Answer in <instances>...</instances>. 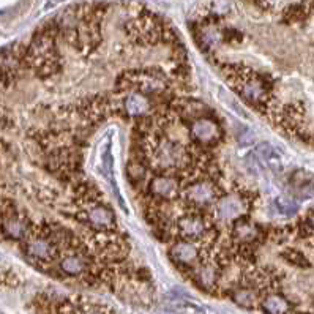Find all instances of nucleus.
Instances as JSON below:
<instances>
[{
    "label": "nucleus",
    "instance_id": "f257e3e1",
    "mask_svg": "<svg viewBox=\"0 0 314 314\" xmlns=\"http://www.w3.org/2000/svg\"><path fill=\"white\" fill-rule=\"evenodd\" d=\"M186 157L185 149L177 144V142H172L169 139H161L154 154V159L159 169H170V167H177L183 163V159Z\"/></svg>",
    "mask_w": 314,
    "mask_h": 314
},
{
    "label": "nucleus",
    "instance_id": "f03ea898",
    "mask_svg": "<svg viewBox=\"0 0 314 314\" xmlns=\"http://www.w3.org/2000/svg\"><path fill=\"white\" fill-rule=\"evenodd\" d=\"M0 234L10 240H24L29 236V223L14 210H8L0 217Z\"/></svg>",
    "mask_w": 314,
    "mask_h": 314
},
{
    "label": "nucleus",
    "instance_id": "7ed1b4c3",
    "mask_svg": "<svg viewBox=\"0 0 314 314\" xmlns=\"http://www.w3.org/2000/svg\"><path fill=\"white\" fill-rule=\"evenodd\" d=\"M215 213L221 223H236L245 213V201L240 196H224L220 197L215 205Z\"/></svg>",
    "mask_w": 314,
    "mask_h": 314
},
{
    "label": "nucleus",
    "instance_id": "20e7f679",
    "mask_svg": "<svg viewBox=\"0 0 314 314\" xmlns=\"http://www.w3.org/2000/svg\"><path fill=\"white\" fill-rule=\"evenodd\" d=\"M191 136L202 146H213L217 144L221 138V128L220 125L209 119V117H199L194 119L190 127Z\"/></svg>",
    "mask_w": 314,
    "mask_h": 314
},
{
    "label": "nucleus",
    "instance_id": "39448f33",
    "mask_svg": "<svg viewBox=\"0 0 314 314\" xmlns=\"http://www.w3.org/2000/svg\"><path fill=\"white\" fill-rule=\"evenodd\" d=\"M150 193L155 197H159V199L164 201H172L178 196V191H180V185H178V180L174 175L169 174H159L157 177H154L150 180Z\"/></svg>",
    "mask_w": 314,
    "mask_h": 314
},
{
    "label": "nucleus",
    "instance_id": "423d86ee",
    "mask_svg": "<svg viewBox=\"0 0 314 314\" xmlns=\"http://www.w3.org/2000/svg\"><path fill=\"white\" fill-rule=\"evenodd\" d=\"M186 199L199 205V207H205V205L212 204L217 199V188L212 182L207 180L196 182L186 190Z\"/></svg>",
    "mask_w": 314,
    "mask_h": 314
},
{
    "label": "nucleus",
    "instance_id": "0eeeda50",
    "mask_svg": "<svg viewBox=\"0 0 314 314\" xmlns=\"http://www.w3.org/2000/svg\"><path fill=\"white\" fill-rule=\"evenodd\" d=\"M85 220L93 229H111L115 224L112 210L103 204H92L85 210Z\"/></svg>",
    "mask_w": 314,
    "mask_h": 314
},
{
    "label": "nucleus",
    "instance_id": "6e6552de",
    "mask_svg": "<svg viewBox=\"0 0 314 314\" xmlns=\"http://www.w3.org/2000/svg\"><path fill=\"white\" fill-rule=\"evenodd\" d=\"M240 95L243 96V100H246L251 104H262L267 100V88L264 85V82H261L257 78L254 76H248L243 79V82L238 87Z\"/></svg>",
    "mask_w": 314,
    "mask_h": 314
},
{
    "label": "nucleus",
    "instance_id": "1a4fd4ad",
    "mask_svg": "<svg viewBox=\"0 0 314 314\" xmlns=\"http://www.w3.org/2000/svg\"><path fill=\"white\" fill-rule=\"evenodd\" d=\"M25 254L30 259L41 262H48L54 257V245L44 237H30L24 245Z\"/></svg>",
    "mask_w": 314,
    "mask_h": 314
},
{
    "label": "nucleus",
    "instance_id": "9d476101",
    "mask_svg": "<svg viewBox=\"0 0 314 314\" xmlns=\"http://www.w3.org/2000/svg\"><path fill=\"white\" fill-rule=\"evenodd\" d=\"M169 254H170V259L178 265L190 267V265H194L197 259H199V249H197L191 241L182 240V241H177V243L170 248Z\"/></svg>",
    "mask_w": 314,
    "mask_h": 314
},
{
    "label": "nucleus",
    "instance_id": "9b49d317",
    "mask_svg": "<svg viewBox=\"0 0 314 314\" xmlns=\"http://www.w3.org/2000/svg\"><path fill=\"white\" fill-rule=\"evenodd\" d=\"M152 109L150 98L142 92H133L130 96L125 98L123 111L128 117H144Z\"/></svg>",
    "mask_w": 314,
    "mask_h": 314
},
{
    "label": "nucleus",
    "instance_id": "f8f14e48",
    "mask_svg": "<svg viewBox=\"0 0 314 314\" xmlns=\"http://www.w3.org/2000/svg\"><path fill=\"white\" fill-rule=\"evenodd\" d=\"M177 228L180 236L186 240H196L201 238L205 232V221L197 217V215H186L180 218L177 223Z\"/></svg>",
    "mask_w": 314,
    "mask_h": 314
},
{
    "label": "nucleus",
    "instance_id": "ddd939ff",
    "mask_svg": "<svg viewBox=\"0 0 314 314\" xmlns=\"http://www.w3.org/2000/svg\"><path fill=\"white\" fill-rule=\"evenodd\" d=\"M134 84H138V88L146 95L161 93L166 88L163 79L154 73H147V71H142V73L134 79Z\"/></svg>",
    "mask_w": 314,
    "mask_h": 314
},
{
    "label": "nucleus",
    "instance_id": "4468645a",
    "mask_svg": "<svg viewBox=\"0 0 314 314\" xmlns=\"http://www.w3.org/2000/svg\"><path fill=\"white\" fill-rule=\"evenodd\" d=\"M259 234H261V229H259L257 224L251 221H241V218L237 220L234 223V228H232V236L241 243H251L259 237Z\"/></svg>",
    "mask_w": 314,
    "mask_h": 314
},
{
    "label": "nucleus",
    "instance_id": "2eb2a0df",
    "mask_svg": "<svg viewBox=\"0 0 314 314\" xmlns=\"http://www.w3.org/2000/svg\"><path fill=\"white\" fill-rule=\"evenodd\" d=\"M194 280L201 286L202 289L210 291L213 289L218 283V270L217 267L212 264H202L196 268L194 272Z\"/></svg>",
    "mask_w": 314,
    "mask_h": 314
},
{
    "label": "nucleus",
    "instance_id": "dca6fc26",
    "mask_svg": "<svg viewBox=\"0 0 314 314\" xmlns=\"http://www.w3.org/2000/svg\"><path fill=\"white\" fill-rule=\"evenodd\" d=\"M60 270L68 276H79L87 270V261L80 254H68L60 261Z\"/></svg>",
    "mask_w": 314,
    "mask_h": 314
},
{
    "label": "nucleus",
    "instance_id": "f3484780",
    "mask_svg": "<svg viewBox=\"0 0 314 314\" xmlns=\"http://www.w3.org/2000/svg\"><path fill=\"white\" fill-rule=\"evenodd\" d=\"M197 38H199V43L205 48H215L218 46L223 40V33L220 30L218 25H215L212 22L204 24L199 32H197Z\"/></svg>",
    "mask_w": 314,
    "mask_h": 314
},
{
    "label": "nucleus",
    "instance_id": "a211bd4d",
    "mask_svg": "<svg viewBox=\"0 0 314 314\" xmlns=\"http://www.w3.org/2000/svg\"><path fill=\"white\" fill-rule=\"evenodd\" d=\"M262 308L267 314H289L291 305L280 294H270L267 295L262 302Z\"/></svg>",
    "mask_w": 314,
    "mask_h": 314
},
{
    "label": "nucleus",
    "instance_id": "6ab92c4d",
    "mask_svg": "<svg viewBox=\"0 0 314 314\" xmlns=\"http://www.w3.org/2000/svg\"><path fill=\"white\" fill-rule=\"evenodd\" d=\"M257 154L264 158V161L268 164V167H270V169H273V170L281 169V158H280V155L276 154V150L270 144H267V142L259 144L257 146Z\"/></svg>",
    "mask_w": 314,
    "mask_h": 314
},
{
    "label": "nucleus",
    "instance_id": "aec40b11",
    "mask_svg": "<svg viewBox=\"0 0 314 314\" xmlns=\"http://www.w3.org/2000/svg\"><path fill=\"white\" fill-rule=\"evenodd\" d=\"M232 300H234L238 307L243 308H254L256 305V294L251 289H237L232 294Z\"/></svg>",
    "mask_w": 314,
    "mask_h": 314
},
{
    "label": "nucleus",
    "instance_id": "412c9836",
    "mask_svg": "<svg viewBox=\"0 0 314 314\" xmlns=\"http://www.w3.org/2000/svg\"><path fill=\"white\" fill-rule=\"evenodd\" d=\"M275 207L281 215L291 217V215H294L295 212H297L299 205H297V202H295V201L288 199V197H278V199L275 201Z\"/></svg>",
    "mask_w": 314,
    "mask_h": 314
},
{
    "label": "nucleus",
    "instance_id": "4be33fe9",
    "mask_svg": "<svg viewBox=\"0 0 314 314\" xmlns=\"http://www.w3.org/2000/svg\"><path fill=\"white\" fill-rule=\"evenodd\" d=\"M128 175H130V178H131L134 183L142 182V180H144V177H146V167H144V164H142L141 161H133V163H130V166H128Z\"/></svg>",
    "mask_w": 314,
    "mask_h": 314
}]
</instances>
